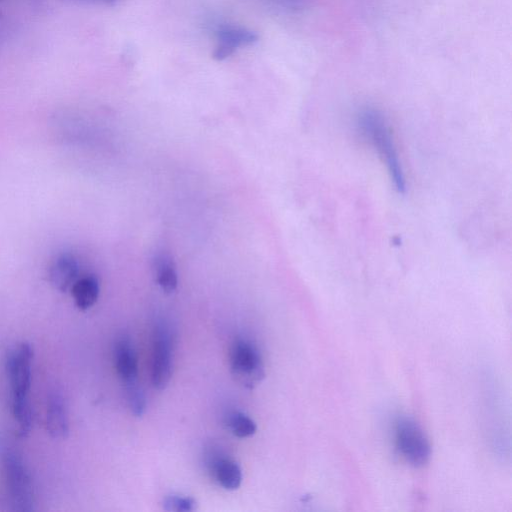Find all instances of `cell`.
I'll use <instances>...</instances> for the list:
<instances>
[{"label": "cell", "mask_w": 512, "mask_h": 512, "mask_svg": "<svg viewBox=\"0 0 512 512\" xmlns=\"http://www.w3.org/2000/svg\"><path fill=\"white\" fill-rule=\"evenodd\" d=\"M356 126L361 136L373 147L386 166L395 190L406 192V178L391 128L383 113L370 106L361 108L356 115Z\"/></svg>", "instance_id": "6da1fadb"}, {"label": "cell", "mask_w": 512, "mask_h": 512, "mask_svg": "<svg viewBox=\"0 0 512 512\" xmlns=\"http://www.w3.org/2000/svg\"><path fill=\"white\" fill-rule=\"evenodd\" d=\"M33 348L23 342L7 354L6 372L11 387L12 412L18 424V436L25 437L32 425V410L28 400L31 386Z\"/></svg>", "instance_id": "7a4b0ae2"}, {"label": "cell", "mask_w": 512, "mask_h": 512, "mask_svg": "<svg viewBox=\"0 0 512 512\" xmlns=\"http://www.w3.org/2000/svg\"><path fill=\"white\" fill-rule=\"evenodd\" d=\"M0 457L4 468L12 511L34 510V491L29 471L20 455L9 445H0Z\"/></svg>", "instance_id": "3957f363"}, {"label": "cell", "mask_w": 512, "mask_h": 512, "mask_svg": "<svg viewBox=\"0 0 512 512\" xmlns=\"http://www.w3.org/2000/svg\"><path fill=\"white\" fill-rule=\"evenodd\" d=\"M231 373L237 382L252 389L265 377L264 364L258 349L249 341H235L230 353Z\"/></svg>", "instance_id": "277c9868"}, {"label": "cell", "mask_w": 512, "mask_h": 512, "mask_svg": "<svg viewBox=\"0 0 512 512\" xmlns=\"http://www.w3.org/2000/svg\"><path fill=\"white\" fill-rule=\"evenodd\" d=\"M396 445L413 466H423L430 457V445L421 427L411 418L401 417L395 426Z\"/></svg>", "instance_id": "5b68a950"}, {"label": "cell", "mask_w": 512, "mask_h": 512, "mask_svg": "<svg viewBox=\"0 0 512 512\" xmlns=\"http://www.w3.org/2000/svg\"><path fill=\"white\" fill-rule=\"evenodd\" d=\"M173 341L166 324H158L155 328L151 381L154 388L163 390L172 376Z\"/></svg>", "instance_id": "8992f818"}, {"label": "cell", "mask_w": 512, "mask_h": 512, "mask_svg": "<svg viewBox=\"0 0 512 512\" xmlns=\"http://www.w3.org/2000/svg\"><path fill=\"white\" fill-rule=\"evenodd\" d=\"M257 38L254 32L242 27H223L217 33V46L213 57L217 60H223L238 48L254 43Z\"/></svg>", "instance_id": "52a82bcc"}, {"label": "cell", "mask_w": 512, "mask_h": 512, "mask_svg": "<svg viewBox=\"0 0 512 512\" xmlns=\"http://www.w3.org/2000/svg\"><path fill=\"white\" fill-rule=\"evenodd\" d=\"M115 368L124 387L138 383V360L128 338L119 339L114 348Z\"/></svg>", "instance_id": "ba28073f"}, {"label": "cell", "mask_w": 512, "mask_h": 512, "mask_svg": "<svg viewBox=\"0 0 512 512\" xmlns=\"http://www.w3.org/2000/svg\"><path fill=\"white\" fill-rule=\"evenodd\" d=\"M46 426L54 439H64L69 432L66 401L60 392H51L47 400Z\"/></svg>", "instance_id": "9c48e42d"}, {"label": "cell", "mask_w": 512, "mask_h": 512, "mask_svg": "<svg viewBox=\"0 0 512 512\" xmlns=\"http://www.w3.org/2000/svg\"><path fill=\"white\" fill-rule=\"evenodd\" d=\"M79 273L78 262L71 254L58 256L48 269L51 285L61 292L71 289Z\"/></svg>", "instance_id": "30bf717a"}, {"label": "cell", "mask_w": 512, "mask_h": 512, "mask_svg": "<svg viewBox=\"0 0 512 512\" xmlns=\"http://www.w3.org/2000/svg\"><path fill=\"white\" fill-rule=\"evenodd\" d=\"M153 273L160 288L167 294L174 292L178 275L173 257L167 252H158L152 260Z\"/></svg>", "instance_id": "8fae6325"}, {"label": "cell", "mask_w": 512, "mask_h": 512, "mask_svg": "<svg viewBox=\"0 0 512 512\" xmlns=\"http://www.w3.org/2000/svg\"><path fill=\"white\" fill-rule=\"evenodd\" d=\"M213 477L226 490H236L242 482V471L239 465L226 457L215 458L211 463Z\"/></svg>", "instance_id": "7c38bea8"}, {"label": "cell", "mask_w": 512, "mask_h": 512, "mask_svg": "<svg viewBox=\"0 0 512 512\" xmlns=\"http://www.w3.org/2000/svg\"><path fill=\"white\" fill-rule=\"evenodd\" d=\"M71 293L76 306L80 310L91 308L96 303L100 293L98 278L94 275H87L77 279L71 287Z\"/></svg>", "instance_id": "4fadbf2b"}, {"label": "cell", "mask_w": 512, "mask_h": 512, "mask_svg": "<svg viewBox=\"0 0 512 512\" xmlns=\"http://www.w3.org/2000/svg\"><path fill=\"white\" fill-rule=\"evenodd\" d=\"M227 425L238 438H247L255 434L257 425L253 419L242 412H233L228 416Z\"/></svg>", "instance_id": "5bb4252c"}, {"label": "cell", "mask_w": 512, "mask_h": 512, "mask_svg": "<svg viewBox=\"0 0 512 512\" xmlns=\"http://www.w3.org/2000/svg\"><path fill=\"white\" fill-rule=\"evenodd\" d=\"M127 402L132 414L141 417L146 410V397L138 383L125 386Z\"/></svg>", "instance_id": "9a60e30c"}, {"label": "cell", "mask_w": 512, "mask_h": 512, "mask_svg": "<svg viewBox=\"0 0 512 512\" xmlns=\"http://www.w3.org/2000/svg\"><path fill=\"white\" fill-rule=\"evenodd\" d=\"M196 501L191 497L168 496L163 502L167 511L188 512L196 508Z\"/></svg>", "instance_id": "2e32d148"}]
</instances>
